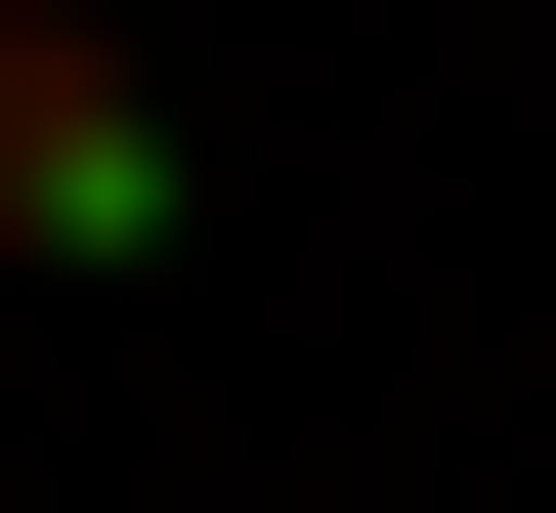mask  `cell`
Here are the masks:
<instances>
[{
    "label": "cell",
    "instance_id": "obj_1",
    "mask_svg": "<svg viewBox=\"0 0 556 513\" xmlns=\"http://www.w3.org/2000/svg\"><path fill=\"white\" fill-rule=\"evenodd\" d=\"M0 257H172V86L86 0H0Z\"/></svg>",
    "mask_w": 556,
    "mask_h": 513
}]
</instances>
